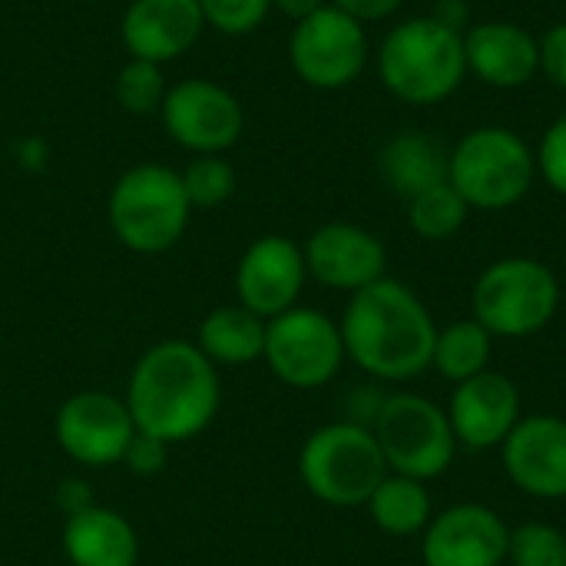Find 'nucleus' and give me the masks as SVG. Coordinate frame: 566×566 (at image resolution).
<instances>
[{
  "mask_svg": "<svg viewBox=\"0 0 566 566\" xmlns=\"http://www.w3.org/2000/svg\"><path fill=\"white\" fill-rule=\"evenodd\" d=\"M123 401L136 431L172 448L199 438L216 421L222 385L216 365L196 348V342L169 338L139 355Z\"/></svg>",
  "mask_w": 566,
  "mask_h": 566,
  "instance_id": "obj_1",
  "label": "nucleus"
},
{
  "mask_svg": "<svg viewBox=\"0 0 566 566\" xmlns=\"http://www.w3.org/2000/svg\"><path fill=\"white\" fill-rule=\"evenodd\" d=\"M338 328L345 358L378 381H408L431 368L434 318L408 285L388 275L352 295Z\"/></svg>",
  "mask_w": 566,
  "mask_h": 566,
  "instance_id": "obj_2",
  "label": "nucleus"
},
{
  "mask_svg": "<svg viewBox=\"0 0 566 566\" xmlns=\"http://www.w3.org/2000/svg\"><path fill=\"white\" fill-rule=\"evenodd\" d=\"M468 73L464 36L438 17L398 23L378 50V76L391 96L431 106L448 99Z\"/></svg>",
  "mask_w": 566,
  "mask_h": 566,
  "instance_id": "obj_3",
  "label": "nucleus"
},
{
  "mask_svg": "<svg viewBox=\"0 0 566 566\" xmlns=\"http://www.w3.org/2000/svg\"><path fill=\"white\" fill-rule=\"evenodd\" d=\"M106 219L119 245L136 255L169 252L189 229L192 206L179 169L163 163L129 166L109 189Z\"/></svg>",
  "mask_w": 566,
  "mask_h": 566,
  "instance_id": "obj_4",
  "label": "nucleus"
},
{
  "mask_svg": "<svg viewBox=\"0 0 566 566\" xmlns=\"http://www.w3.org/2000/svg\"><path fill=\"white\" fill-rule=\"evenodd\" d=\"M375 431L355 421H332L308 434L298 454L305 491L328 507H361L388 478Z\"/></svg>",
  "mask_w": 566,
  "mask_h": 566,
  "instance_id": "obj_5",
  "label": "nucleus"
},
{
  "mask_svg": "<svg viewBox=\"0 0 566 566\" xmlns=\"http://www.w3.org/2000/svg\"><path fill=\"white\" fill-rule=\"evenodd\" d=\"M537 176L531 146L507 126L471 129L448 153V182L471 209L501 212L517 206Z\"/></svg>",
  "mask_w": 566,
  "mask_h": 566,
  "instance_id": "obj_6",
  "label": "nucleus"
},
{
  "mask_svg": "<svg viewBox=\"0 0 566 566\" xmlns=\"http://www.w3.org/2000/svg\"><path fill=\"white\" fill-rule=\"evenodd\" d=\"M557 305V275L537 259H501L474 282V322L494 338H531L544 332Z\"/></svg>",
  "mask_w": 566,
  "mask_h": 566,
  "instance_id": "obj_7",
  "label": "nucleus"
},
{
  "mask_svg": "<svg viewBox=\"0 0 566 566\" xmlns=\"http://www.w3.org/2000/svg\"><path fill=\"white\" fill-rule=\"evenodd\" d=\"M371 431L388 471L415 481L441 478L458 451L448 411H441L431 398L415 391L388 395L375 415Z\"/></svg>",
  "mask_w": 566,
  "mask_h": 566,
  "instance_id": "obj_8",
  "label": "nucleus"
},
{
  "mask_svg": "<svg viewBox=\"0 0 566 566\" xmlns=\"http://www.w3.org/2000/svg\"><path fill=\"white\" fill-rule=\"evenodd\" d=\"M262 361L282 385L295 391L325 388L345 361L342 328L325 312L295 305L269 318Z\"/></svg>",
  "mask_w": 566,
  "mask_h": 566,
  "instance_id": "obj_9",
  "label": "nucleus"
},
{
  "mask_svg": "<svg viewBox=\"0 0 566 566\" xmlns=\"http://www.w3.org/2000/svg\"><path fill=\"white\" fill-rule=\"evenodd\" d=\"M289 63L295 76L315 90H342L355 83L368 63L365 23L335 3L318 7L295 23L289 40Z\"/></svg>",
  "mask_w": 566,
  "mask_h": 566,
  "instance_id": "obj_10",
  "label": "nucleus"
},
{
  "mask_svg": "<svg viewBox=\"0 0 566 566\" xmlns=\"http://www.w3.org/2000/svg\"><path fill=\"white\" fill-rule=\"evenodd\" d=\"M169 139L196 156H222L242 139L245 109L222 83L189 76L166 90L159 106Z\"/></svg>",
  "mask_w": 566,
  "mask_h": 566,
  "instance_id": "obj_11",
  "label": "nucleus"
},
{
  "mask_svg": "<svg viewBox=\"0 0 566 566\" xmlns=\"http://www.w3.org/2000/svg\"><path fill=\"white\" fill-rule=\"evenodd\" d=\"M133 434L136 424L126 401L106 391H76L56 408L53 418L60 451L80 468L119 464Z\"/></svg>",
  "mask_w": 566,
  "mask_h": 566,
  "instance_id": "obj_12",
  "label": "nucleus"
},
{
  "mask_svg": "<svg viewBox=\"0 0 566 566\" xmlns=\"http://www.w3.org/2000/svg\"><path fill=\"white\" fill-rule=\"evenodd\" d=\"M308 269L305 252L285 235L255 239L235 265V298L259 318H275L298 305Z\"/></svg>",
  "mask_w": 566,
  "mask_h": 566,
  "instance_id": "obj_13",
  "label": "nucleus"
},
{
  "mask_svg": "<svg viewBox=\"0 0 566 566\" xmlns=\"http://www.w3.org/2000/svg\"><path fill=\"white\" fill-rule=\"evenodd\" d=\"M511 527L488 504H454L431 517L421 541L424 566H501Z\"/></svg>",
  "mask_w": 566,
  "mask_h": 566,
  "instance_id": "obj_14",
  "label": "nucleus"
},
{
  "mask_svg": "<svg viewBox=\"0 0 566 566\" xmlns=\"http://www.w3.org/2000/svg\"><path fill=\"white\" fill-rule=\"evenodd\" d=\"M501 461L517 491L537 501L566 497V418H521L501 444Z\"/></svg>",
  "mask_w": 566,
  "mask_h": 566,
  "instance_id": "obj_15",
  "label": "nucleus"
},
{
  "mask_svg": "<svg viewBox=\"0 0 566 566\" xmlns=\"http://www.w3.org/2000/svg\"><path fill=\"white\" fill-rule=\"evenodd\" d=\"M305 269L315 282L338 292H361L385 279V245L355 222H325L305 242Z\"/></svg>",
  "mask_w": 566,
  "mask_h": 566,
  "instance_id": "obj_16",
  "label": "nucleus"
},
{
  "mask_svg": "<svg viewBox=\"0 0 566 566\" xmlns=\"http://www.w3.org/2000/svg\"><path fill=\"white\" fill-rule=\"evenodd\" d=\"M448 421L458 444L474 451L501 448L521 421V391L507 375L488 368L454 385Z\"/></svg>",
  "mask_w": 566,
  "mask_h": 566,
  "instance_id": "obj_17",
  "label": "nucleus"
},
{
  "mask_svg": "<svg viewBox=\"0 0 566 566\" xmlns=\"http://www.w3.org/2000/svg\"><path fill=\"white\" fill-rule=\"evenodd\" d=\"M206 30L199 0H129L119 20V40L133 60L172 63L196 46Z\"/></svg>",
  "mask_w": 566,
  "mask_h": 566,
  "instance_id": "obj_18",
  "label": "nucleus"
},
{
  "mask_svg": "<svg viewBox=\"0 0 566 566\" xmlns=\"http://www.w3.org/2000/svg\"><path fill=\"white\" fill-rule=\"evenodd\" d=\"M464 60L478 80L501 90H514L537 76L541 43L524 27L507 20L478 23L464 36Z\"/></svg>",
  "mask_w": 566,
  "mask_h": 566,
  "instance_id": "obj_19",
  "label": "nucleus"
},
{
  "mask_svg": "<svg viewBox=\"0 0 566 566\" xmlns=\"http://www.w3.org/2000/svg\"><path fill=\"white\" fill-rule=\"evenodd\" d=\"M63 557L70 566H136L139 534L113 507H86L63 524Z\"/></svg>",
  "mask_w": 566,
  "mask_h": 566,
  "instance_id": "obj_20",
  "label": "nucleus"
},
{
  "mask_svg": "<svg viewBox=\"0 0 566 566\" xmlns=\"http://www.w3.org/2000/svg\"><path fill=\"white\" fill-rule=\"evenodd\" d=\"M265 318H259L255 312H249L245 305H222L212 308L202 322H199V335H196V348L219 368H242L252 361H262L265 355Z\"/></svg>",
  "mask_w": 566,
  "mask_h": 566,
  "instance_id": "obj_21",
  "label": "nucleus"
},
{
  "mask_svg": "<svg viewBox=\"0 0 566 566\" xmlns=\"http://www.w3.org/2000/svg\"><path fill=\"white\" fill-rule=\"evenodd\" d=\"M378 169L381 179L391 186V192L415 199L424 189L448 182V153L421 133H398L381 149Z\"/></svg>",
  "mask_w": 566,
  "mask_h": 566,
  "instance_id": "obj_22",
  "label": "nucleus"
},
{
  "mask_svg": "<svg viewBox=\"0 0 566 566\" xmlns=\"http://www.w3.org/2000/svg\"><path fill=\"white\" fill-rule=\"evenodd\" d=\"M365 507H368L375 527L385 531L388 537L424 534V527L434 517L431 494H428L424 481H415V478H405V474H388L375 488V494L368 497Z\"/></svg>",
  "mask_w": 566,
  "mask_h": 566,
  "instance_id": "obj_23",
  "label": "nucleus"
},
{
  "mask_svg": "<svg viewBox=\"0 0 566 566\" xmlns=\"http://www.w3.org/2000/svg\"><path fill=\"white\" fill-rule=\"evenodd\" d=\"M491 345H494V335L481 322L474 318L451 322L448 328L438 332L431 368H438L441 378L461 385L491 368Z\"/></svg>",
  "mask_w": 566,
  "mask_h": 566,
  "instance_id": "obj_24",
  "label": "nucleus"
},
{
  "mask_svg": "<svg viewBox=\"0 0 566 566\" xmlns=\"http://www.w3.org/2000/svg\"><path fill=\"white\" fill-rule=\"evenodd\" d=\"M468 212H471V206L461 199V192L451 182H438V186L424 189L421 196L408 199V222L428 242L458 235L461 226L468 222Z\"/></svg>",
  "mask_w": 566,
  "mask_h": 566,
  "instance_id": "obj_25",
  "label": "nucleus"
},
{
  "mask_svg": "<svg viewBox=\"0 0 566 566\" xmlns=\"http://www.w3.org/2000/svg\"><path fill=\"white\" fill-rule=\"evenodd\" d=\"M182 186L192 209H219L235 196V169L222 156H196L182 172Z\"/></svg>",
  "mask_w": 566,
  "mask_h": 566,
  "instance_id": "obj_26",
  "label": "nucleus"
},
{
  "mask_svg": "<svg viewBox=\"0 0 566 566\" xmlns=\"http://www.w3.org/2000/svg\"><path fill=\"white\" fill-rule=\"evenodd\" d=\"M166 76L159 63L149 60H126L116 73V103L133 113V116H146L156 113L166 99Z\"/></svg>",
  "mask_w": 566,
  "mask_h": 566,
  "instance_id": "obj_27",
  "label": "nucleus"
},
{
  "mask_svg": "<svg viewBox=\"0 0 566 566\" xmlns=\"http://www.w3.org/2000/svg\"><path fill=\"white\" fill-rule=\"evenodd\" d=\"M511 566H566V534L554 524H521L507 544Z\"/></svg>",
  "mask_w": 566,
  "mask_h": 566,
  "instance_id": "obj_28",
  "label": "nucleus"
},
{
  "mask_svg": "<svg viewBox=\"0 0 566 566\" xmlns=\"http://www.w3.org/2000/svg\"><path fill=\"white\" fill-rule=\"evenodd\" d=\"M206 27L226 36H245L259 30L272 10V0H199Z\"/></svg>",
  "mask_w": 566,
  "mask_h": 566,
  "instance_id": "obj_29",
  "label": "nucleus"
},
{
  "mask_svg": "<svg viewBox=\"0 0 566 566\" xmlns=\"http://www.w3.org/2000/svg\"><path fill=\"white\" fill-rule=\"evenodd\" d=\"M534 159H537V169H541L544 182L554 192L566 196V113L557 123H551V129L544 133L541 149H537Z\"/></svg>",
  "mask_w": 566,
  "mask_h": 566,
  "instance_id": "obj_30",
  "label": "nucleus"
},
{
  "mask_svg": "<svg viewBox=\"0 0 566 566\" xmlns=\"http://www.w3.org/2000/svg\"><path fill=\"white\" fill-rule=\"evenodd\" d=\"M166 458H169V444L136 431L119 464H126L136 478H153V474H159L166 468Z\"/></svg>",
  "mask_w": 566,
  "mask_h": 566,
  "instance_id": "obj_31",
  "label": "nucleus"
},
{
  "mask_svg": "<svg viewBox=\"0 0 566 566\" xmlns=\"http://www.w3.org/2000/svg\"><path fill=\"white\" fill-rule=\"evenodd\" d=\"M541 70L566 90V23H554L541 40Z\"/></svg>",
  "mask_w": 566,
  "mask_h": 566,
  "instance_id": "obj_32",
  "label": "nucleus"
},
{
  "mask_svg": "<svg viewBox=\"0 0 566 566\" xmlns=\"http://www.w3.org/2000/svg\"><path fill=\"white\" fill-rule=\"evenodd\" d=\"M338 10H345L348 17H355L358 23H371V20H385L391 17L405 0H332Z\"/></svg>",
  "mask_w": 566,
  "mask_h": 566,
  "instance_id": "obj_33",
  "label": "nucleus"
},
{
  "mask_svg": "<svg viewBox=\"0 0 566 566\" xmlns=\"http://www.w3.org/2000/svg\"><path fill=\"white\" fill-rule=\"evenodd\" d=\"M56 507L63 511V517H73V514H80V511H86V507H93L96 501H93V494H90V484L86 481H76V478H70V481H63L60 488H56Z\"/></svg>",
  "mask_w": 566,
  "mask_h": 566,
  "instance_id": "obj_34",
  "label": "nucleus"
},
{
  "mask_svg": "<svg viewBox=\"0 0 566 566\" xmlns=\"http://www.w3.org/2000/svg\"><path fill=\"white\" fill-rule=\"evenodd\" d=\"M17 163L23 166V169H43L46 166V146L40 143V139H23L20 146H17Z\"/></svg>",
  "mask_w": 566,
  "mask_h": 566,
  "instance_id": "obj_35",
  "label": "nucleus"
},
{
  "mask_svg": "<svg viewBox=\"0 0 566 566\" xmlns=\"http://www.w3.org/2000/svg\"><path fill=\"white\" fill-rule=\"evenodd\" d=\"M318 7H325V0H272V10L285 13L289 20H305L308 13H315Z\"/></svg>",
  "mask_w": 566,
  "mask_h": 566,
  "instance_id": "obj_36",
  "label": "nucleus"
}]
</instances>
